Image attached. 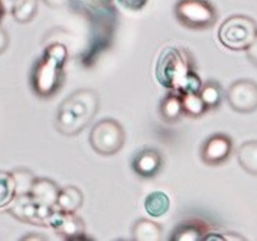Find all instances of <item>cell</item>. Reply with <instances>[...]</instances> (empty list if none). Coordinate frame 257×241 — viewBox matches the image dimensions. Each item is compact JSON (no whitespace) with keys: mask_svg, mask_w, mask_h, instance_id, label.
I'll use <instances>...</instances> for the list:
<instances>
[{"mask_svg":"<svg viewBox=\"0 0 257 241\" xmlns=\"http://www.w3.org/2000/svg\"><path fill=\"white\" fill-rule=\"evenodd\" d=\"M155 74L162 87L179 94L199 92L202 87L192 59L182 48H165L158 58Z\"/></svg>","mask_w":257,"mask_h":241,"instance_id":"obj_1","label":"cell"},{"mask_svg":"<svg viewBox=\"0 0 257 241\" xmlns=\"http://www.w3.org/2000/svg\"><path fill=\"white\" fill-rule=\"evenodd\" d=\"M100 107L98 92L82 88L70 94L59 104L55 115V127L65 136L81 133L91 123Z\"/></svg>","mask_w":257,"mask_h":241,"instance_id":"obj_2","label":"cell"},{"mask_svg":"<svg viewBox=\"0 0 257 241\" xmlns=\"http://www.w3.org/2000/svg\"><path fill=\"white\" fill-rule=\"evenodd\" d=\"M68 59V49L61 42L47 46L42 58L32 71V88L36 95L49 98L59 91L64 81V67Z\"/></svg>","mask_w":257,"mask_h":241,"instance_id":"obj_3","label":"cell"},{"mask_svg":"<svg viewBox=\"0 0 257 241\" xmlns=\"http://www.w3.org/2000/svg\"><path fill=\"white\" fill-rule=\"evenodd\" d=\"M257 23L247 15H233L221 23L218 29V41L230 51H245L254 41Z\"/></svg>","mask_w":257,"mask_h":241,"instance_id":"obj_4","label":"cell"},{"mask_svg":"<svg viewBox=\"0 0 257 241\" xmlns=\"http://www.w3.org/2000/svg\"><path fill=\"white\" fill-rule=\"evenodd\" d=\"M178 22L194 31L210 29L217 22V9L210 0H178L174 8Z\"/></svg>","mask_w":257,"mask_h":241,"instance_id":"obj_5","label":"cell"},{"mask_svg":"<svg viewBox=\"0 0 257 241\" xmlns=\"http://www.w3.org/2000/svg\"><path fill=\"white\" fill-rule=\"evenodd\" d=\"M90 145L101 156L116 155L123 148L126 133L123 126L114 118H103L97 122L90 132Z\"/></svg>","mask_w":257,"mask_h":241,"instance_id":"obj_6","label":"cell"},{"mask_svg":"<svg viewBox=\"0 0 257 241\" xmlns=\"http://www.w3.org/2000/svg\"><path fill=\"white\" fill-rule=\"evenodd\" d=\"M54 209L55 208L36 202L35 199L28 194V195L15 196V199L8 207V212L22 222L48 225V221H49L51 214L54 212Z\"/></svg>","mask_w":257,"mask_h":241,"instance_id":"obj_7","label":"cell"},{"mask_svg":"<svg viewBox=\"0 0 257 241\" xmlns=\"http://www.w3.org/2000/svg\"><path fill=\"white\" fill-rule=\"evenodd\" d=\"M225 98L237 113H253L257 110V82L253 80H237L228 87Z\"/></svg>","mask_w":257,"mask_h":241,"instance_id":"obj_8","label":"cell"},{"mask_svg":"<svg viewBox=\"0 0 257 241\" xmlns=\"http://www.w3.org/2000/svg\"><path fill=\"white\" fill-rule=\"evenodd\" d=\"M233 149V139L228 135H211L210 138L205 139V142L201 146V161L210 166H218L230 159Z\"/></svg>","mask_w":257,"mask_h":241,"instance_id":"obj_9","label":"cell"},{"mask_svg":"<svg viewBox=\"0 0 257 241\" xmlns=\"http://www.w3.org/2000/svg\"><path fill=\"white\" fill-rule=\"evenodd\" d=\"M48 225L58 232L65 240H84L85 238V225L75 212H65L58 208L51 214Z\"/></svg>","mask_w":257,"mask_h":241,"instance_id":"obj_10","label":"cell"},{"mask_svg":"<svg viewBox=\"0 0 257 241\" xmlns=\"http://www.w3.org/2000/svg\"><path fill=\"white\" fill-rule=\"evenodd\" d=\"M162 166H164V158L159 153V150L153 148H145L136 152V155L132 159V169L138 176L145 179L155 178L161 172Z\"/></svg>","mask_w":257,"mask_h":241,"instance_id":"obj_11","label":"cell"},{"mask_svg":"<svg viewBox=\"0 0 257 241\" xmlns=\"http://www.w3.org/2000/svg\"><path fill=\"white\" fill-rule=\"evenodd\" d=\"M29 195L42 205L55 208L59 195V186L48 178H36Z\"/></svg>","mask_w":257,"mask_h":241,"instance_id":"obj_12","label":"cell"},{"mask_svg":"<svg viewBox=\"0 0 257 241\" xmlns=\"http://www.w3.org/2000/svg\"><path fill=\"white\" fill-rule=\"evenodd\" d=\"M208 232V225L199 219H189L178 224L171 235L174 241H202Z\"/></svg>","mask_w":257,"mask_h":241,"instance_id":"obj_13","label":"cell"},{"mask_svg":"<svg viewBox=\"0 0 257 241\" xmlns=\"http://www.w3.org/2000/svg\"><path fill=\"white\" fill-rule=\"evenodd\" d=\"M164 237L162 227L152 219H138L132 227L133 241H161Z\"/></svg>","mask_w":257,"mask_h":241,"instance_id":"obj_14","label":"cell"},{"mask_svg":"<svg viewBox=\"0 0 257 241\" xmlns=\"http://www.w3.org/2000/svg\"><path fill=\"white\" fill-rule=\"evenodd\" d=\"M159 113L166 123L179 122V118L184 115L181 94L176 91H171L168 95H165V98H162L161 105H159Z\"/></svg>","mask_w":257,"mask_h":241,"instance_id":"obj_15","label":"cell"},{"mask_svg":"<svg viewBox=\"0 0 257 241\" xmlns=\"http://www.w3.org/2000/svg\"><path fill=\"white\" fill-rule=\"evenodd\" d=\"M82 202H84V195H82L81 189L71 185V186H65L59 189L55 208L65 212H77L81 208Z\"/></svg>","mask_w":257,"mask_h":241,"instance_id":"obj_16","label":"cell"},{"mask_svg":"<svg viewBox=\"0 0 257 241\" xmlns=\"http://www.w3.org/2000/svg\"><path fill=\"white\" fill-rule=\"evenodd\" d=\"M237 161L241 169L257 176V140H247L238 148Z\"/></svg>","mask_w":257,"mask_h":241,"instance_id":"obj_17","label":"cell"},{"mask_svg":"<svg viewBox=\"0 0 257 241\" xmlns=\"http://www.w3.org/2000/svg\"><path fill=\"white\" fill-rule=\"evenodd\" d=\"M145 209L152 218L164 217L171 208V198L164 191H153L145 198Z\"/></svg>","mask_w":257,"mask_h":241,"instance_id":"obj_18","label":"cell"},{"mask_svg":"<svg viewBox=\"0 0 257 241\" xmlns=\"http://www.w3.org/2000/svg\"><path fill=\"white\" fill-rule=\"evenodd\" d=\"M38 0H18L11 9L13 19L19 23H29L36 16Z\"/></svg>","mask_w":257,"mask_h":241,"instance_id":"obj_19","label":"cell"},{"mask_svg":"<svg viewBox=\"0 0 257 241\" xmlns=\"http://www.w3.org/2000/svg\"><path fill=\"white\" fill-rule=\"evenodd\" d=\"M199 95L202 98V101L205 103L208 110L217 108L222 101V90L221 85L217 81H207L202 84Z\"/></svg>","mask_w":257,"mask_h":241,"instance_id":"obj_20","label":"cell"},{"mask_svg":"<svg viewBox=\"0 0 257 241\" xmlns=\"http://www.w3.org/2000/svg\"><path fill=\"white\" fill-rule=\"evenodd\" d=\"M181 100H182L184 114L189 117H201L208 110L205 103L202 101L199 92H184L181 94Z\"/></svg>","mask_w":257,"mask_h":241,"instance_id":"obj_21","label":"cell"},{"mask_svg":"<svg viewBox=\"0 0 257 241\" xmlns=\"http://www.w3.org/2000/svg\"><path fill=\"white\" fill-rule=\"evenodd\" d=\"M16 196V188L12 172L0 171V209L8 208Z\"/></svg>","mask_w":257,"mask_h":241,"instance_id":"obj_22","label":"cell"},{"mask_svg":"<svg viewBox=\"0 0 257 241\" xmlns=\"http://www.w3.org/2000/svg\"><path fill=\"white\" fill-rule=\"evenodd\" d=\"M12 176L15 181V188H16V195H28L35 182V175L28 169H15Z\"/></svg>","mask_w":257,"mask_h":241,"instance_id":"obj_23","label":"cell"},{"mask_svg":"<svg viewBox=\"0 0 257 241\" xmlns=\"http://www.w3.org/2000/svg\"><path fill=\"white\" fill-rule=\"evenodd\" d=\"M149 0H117V3L124 8L126 11L130 12H139L142 11L146 5H148Z\"/></svg>","mask_w":257,"mask_h":241,"instance_id":"obj_24","label":"cell"},{"mask_svg":"<svg viewBox=\"0 0 257 241\" xmlns=\"http://www.w3.org/2000/svg\"><path fill=\"white\" fill-rule=\"evenodd\" d=\"M245 54H247V59L257 67V35L254 38V41L250 44V46L245 49Z\"/></svg>","mask_w":257,"mask_h":241,"instance_id":"obj_25","label":"cell"},{"mask_svg":"<svg viewBox=\"0 0 257 241\" xmlns=\"http://www.w3.org/2000/svg\"><path fill=\"white\" fill-rule=\"evenodd\" d=\"M9 46V35L0 26V54H3Z\"/></svg>","mask_w":257,"mask_h":241,"instance_id":"obj_26","label":"cell"},{"mask_svg":"<svg viewBox=\"0 0 257 241\" xmlns=\"http://www.w3.org/2000/svg\"><path fill=\"white\" fill-rule=\"evenodd\" d=\"M44 2L47 3L48 6H51V8H61L65 3H68L70 0H44Z\"/></svg>","mask_w":257,"mask_h":241,"instance_id":"obj_27","label":"cell"},{"mask_svg":"<svg viewBox=\"0 0 257 241\" xmlns=\"http://www.w3.org/2000/svg\"><path fill=\"white\" fill-rule=\"evenodd\" d=\"M222 235H224V240H245L244 237H241V235H238V234H235V232H225V234H222Z\"/></svg>","mask_w":257,"mask_h":241,"instance_id":"obj_28","label":"cell"},{"mask_svg":"<svg viewBox=\"0 0 257 241\" xmlns=\"http://www.w3.org/2000/svg\"><path fill=\"white\" fill-rule=\"evenodd\" d=\"M16 2H18V0H2V3L5 5V8H6V9H9V11L12 9V6L16 3Z\"/></svg>","mask_w":257,"mask_h":241,"instance_id":"obj_29","label":"cell"},{"mask_svg":"<svg viewBox=\"0 0 257 241\" xmlns=\"http://www.w3.org/2000/svg\"><path fill=\"white\" fill-rule=\"evenodd\" d=\"M5 12H6V8H5V5L2 3V0H0V21H2L3 16H5Z\"/></svg>","mask_w":257,"mask_h":241,"instance_id":"obj_30","label":"cell"}]
</instances>
